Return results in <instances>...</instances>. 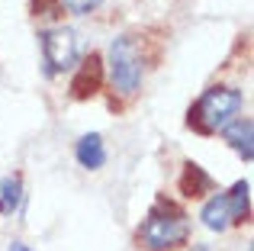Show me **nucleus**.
<instances>
[{"instance_id": "obj_1", "label": "nucleus", "mask_w": 254, "mask_h": 251, "mask_svg": "<svg viewBox=\"0 0 254 251\" xmlns=\"http://www.w3.org/2000/svg\"><path fill=\"white\" fill-rule=\"evenodd\" d=\"M245 107V94L238 87H229V84H212L206 87L196 100L187 110V126H190L196 135H216L222 132L232 120H238Z\"/></svg>"}, {"instance_id": "obj_2", "label": "nucleus", "mask_w": 254, "mask_h": 251, "mask_svg": "<svg viewBox=\"0 0 254 251\" xmlns=\"http://www.w3.org/2000/svg\"><path fill=\"white\" fill-rule=\"evenodd\" d=\"M135 239L148 251H174V248L187 245V239H190V219H187V213L174 200L158 196L151 203L145 222L138 226Z\"/></svg>"}, {"instance_id": "obj_3", "label": "nucleus", "mask_w": 254, "mask_h": 251, "mask_svg": "<svg viewBox=\"0 0 254 251\" xmlns=\"http://www.w3.org/2000/svg\"><path fill=\"white\" fill-rule=\"evenodd\" d=\"M106 68H110V81L123 97H132L142 87L145 77V58L138 49V39L123 32L110 42V55H106Z\"/></svg>"}, {"instance_id": "obj_4", "label": "nucleus", "mask_w": 254, "mask_h": 251, "mask_svg": "<svg viewBox=\"0 0 254 251\" xmlns=\"http://www.w3.org/2000/svg\"><path fill=\"white\" fill-rule=\"evenodd\" d=\"M39 49H42V68L45 77H55L71 71L81 62V42L71 26H49L39 32Z\"/></svg>"}, {"instance_id": "obj_5", "label": "nucleus", "mask_w": 254, "mask_h": 251, "mask_svg": "<svg viewBox=\"0 0 254 251\" xmlns=\"http://www.w3.org/2000/svg\"><path fill=\"white\" fill-rule=\"evenodd\" d=\"M103 77H106L103 58H100L97 52L84 55L81 62L74 64V77H71V84H68L71 97H74V100H90V97H97L100 87H103Z\"/></svg>"}, {"instance_id": "obj_6", "label": "nucleus", "mask_w": 254, "mask_h": 251, "mask_svg": "<svg viewBox=\"0 0 254 251\" xmlns=\"http://www.w3.org/2000/svg\"><path fill=\"white\" fill-rule=\"evenodd\" d=\"M177 187H180V193L190 196V200H203L206 193H212V190H216V181H212L209 171L199 168L196 161H187V164H184V171H180Z\"/></svg>"}, {"instance_id": "obj_7", "label": "nucleus", "mask_w": 254, "mask_h": 251, "mask_svg": "<svg viewBox=\"0 0 254 251\" xmlns=\"http://www.w3.org/2000/svg\"><path fill=\"white\" fill-rule=\"evenodd\" d=\"M225 142L232 145V148L238 151V155L245 158V161H251L254 158V123L248 116H238V120H232L229 126L222 129Z\"/></svg>"}, {"instance_id": "obj_8", "label": "nucleus", "mask_w": 254, "mask_h": 251, "mask_svg": "<svg viewBox=\"0 0 254 251\" xmlns=\"http://www.w3.org/2000/svg\"><path fill=\"white\" fill-rule=\"evenodd\" d=\"M74 155H77V164H81V168H87V171L103 168V161H106L103 135H100V132H87V135H81V138H77Z\"/></svg>"}, {"instance_id": "obj_9", "label": "nucleus", "mask_w": 254, "mask_h": 251, "mask_svg": "<svg viewBox=\"0 0 254 251\" xmlns=\"http://www.w3.org/2000/svg\"><path fill=\"white\" fill-rule=\"evenodd\" d=\"M199 219L209 232H225L232 226V216H229V203H225V193H212L209 200L203 203L199 209Z\"/></svg>"}, {"instance_id": "obj_10", "label": "nucleus", "mask_w": 254, "mask_h": 251, "mask_svg": "<svg viewBox=\"0 0 254 251\" xmlns=\"http://www.w3.org/2000/svg\"><path fill=\"white\" fill-rule=\"evenodd\" d=\"M225 203H229V216H232V226L248 219L251 213V184L248 181H235L232 190L225 193Z\"/></svg>"}, {"instance_id": "obj_11", "label": "nucleus", "mask_w": 254, "mask_h": 251, "mask_svg": "<svg viewBox=\"0 0 254 251\" xmlns=\"http://www.w3.org/2000/svg\"><path fill=\"white\" fill-rule=\"evenodd\" d=\"M19 206H23V177L10 174V177L0 181V213L13 216Z\"/></svg>"}, {"instance_id": "obj_12", "label": "nucleus", "mask_w": 254, "mask_h": 251, "mask_svg": "<svg viewBox=\"0 0 254 251\" xmlns=\"http://www.w3.org/2000/svg\"><path fill=\"white\" fill-rule=\"evenodd\" d=\"M100 3H103V0H58V6L74 13V16H87V13H93Z\"/></svg>"}, {"instance_id": "obj_13", "label": "nucleus", "mask_w": 254, "mask_h": 251, "mask_svg": "<svg viewBox=\"0 0 254 251\" xmlns=\"http://www.w3.org/2000/svg\"><path fill=\"white\" fill-rule=\"evenodd\" d=\"M32 16H58V0H29Z\"/></svg>"}, {"instance_id": "obj_14", "label": "nucleus", "mask_w": 254, "mask_h": 251, "mask_svg": "<svg viewBox=\"0 0 254 251\" xmlns=\"http://www.w3.org/2000/svg\"><path fill=\"white\" fill-rule=\"evenodd\" d=\"M10 251H29V248H26L23 242H13V245H10Z\"/></svg>"}, {"instance_id": "obj_15", "label": "nucleus", "mask_w": 254, "mask_h": 251, "mask_svg": "<svg viewBox=\"0 0 254 251\" xmlns=\"http://www.w3.org/2000/svg\"><path fill=\"white\" fill-rule=\"evenodd\" d=\"M190 251H209V248H206V245H193Z\"/></svg>"}]
</instances>
